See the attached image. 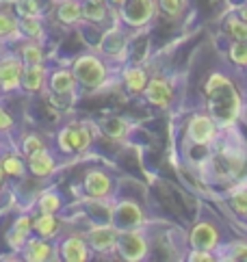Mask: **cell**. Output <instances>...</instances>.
<instances>
[{
    "label": "cell",
    "instance_id": "6da1fadb",
    "mask_svg": "<svg viewBox=\"0 0 247 262\" xmlns=\"http://www.w3.org/2000/svg\"><path fill=\"white\" fill-rule=\"evenodd\" d=\"M206 96H208V108L211 117L221 128L234 124V119L241 113V98L236 93L232 80L223 74H213L206 82Z\"/></svg>",
    "mask_w": 247,
    "mask_h": 262
},
{
    "label": "cell",
    "instance_id": "7a4b0ae2",
    "mask_svg": "<svg viewBox=\"0 0 247 262\" xmlns=\"http://www.w3.org/2000/svg\"><path fill=\"white\" fill-rule=\"evenodd\" d=\"M72 72L83 91H100L111 80L107 57H100L96 52H85L76 57L72 63Z\"/></svg>",
    "mask_w": 247,
    "mask_h": 262
},
{
    "label": "cell",
    "instance_id": "3957f363",
    "mask_svg": "<svg viewBox=\"0 0 247 262\" xmlns=\"http://www.w3.org/2000/svg\"><path fill=\"white\" fill-rule=\"evenodd\" d=\"M100 128L91 121H70L56 133V147L63 154H83L93 143V137Z\"/></svg>",
    "mask_w": 247,
    "mask_h": 262
},
{
    "label": "cell",
    "instance_id": "277c9868",
    "mask_svg": "<svg viewBox=\"0 0 247 262\" xmlns=\"http://www.w3.org/2000/svg\"><path fill=\"white\" fill-rule=\"evenodd\" d=\"M78 82H76V76L72 68H59L48 74V85H46V96L52 102L54 106L59 108H68L72 106V102L78 98Z\"/></svg>",
    "mask_w": 247,
    "mask_h": 262
},
{
    "label": "cell",
    "instance_id": "5b68a950",
    "mask_svg": "<svg viewBox=\"0 0 247 262\" xmlns=\"http://www.w3.org/2000/svg\"><path fill=\"white\" fill-rule=\"evenodd\" d=\"M150 251V243L146 232L137 228V230H121L117 234V243H115V254L121 260L128 262H139L146 260Z\"/></svg>",
    "mask_w": 247,
    "mask_h": 262
},
{
    "label": "cell",
    "instance_id": "8992f818",
    "mask_svg": "<svg viewBox=\"0 0 247 262\" xmlns=\"http://www.w3.org/2000/svg\"><path fill=\"white\" fill-rule=\"evenodd\" d=\"M98 52L111 61H123L128 54V33L123 31L121 20L102 33L98 41Z\"/></svg>",
    "mask_w": 247,
    "mask_h": 262
},
{
    "label": "cell",
    "instance_id": "52a82bcc",
    "mask_svg": "<svg viewBox=\"0 0 247 262\" xmlns=\"http://www.w3.org/2000/svg\"><path fill=\"white\" fill-rule=\"evenodd\" d=\"M111 223L119 232L121 230H137L146 226V214L141 206L132 200H119L111 206Z\"/></svg>",
    "mask_w": 247,
    "mask_h": 262
},
{
    "label": "cell",
    "instance_id": "ba28073f",
    "mask_svg": "<svg viewBox=\"0 0 247 262\" xmlns=\"http://www.w3.org/2000/svg\"><path fill=\"white\" fill-rule=\"evenodd\" d=\"M156 13L154 0H123L119 7V20L130 29H141L146 26Z\"/></svg>",
    "mask_w": 247,
    "mask_h": 262
},
{
    "label": "cell",
    "instance_id": "9c48e42d",
    "mask_svg": "<svg viewBox=\"0 0 247 262\" xmlns=\"http://www.w3.org/2000/svg\"><path fill=\"white\" fill-rule=\"evenodd\" d=\"M22 74H24V61L20 54L5 52L0 57V91L13 93L22 89Z\"/></svg>",
    "mask_w": 247,
    "mask_h": 262
},
{
    "label": "cell",
    "instance_id": "30bf717a",
    "mask_svg": "<svg viewBox=\"0 0 247 262\" xmlns=\"http://www.w3.org/2000/svg\"><path fill=\"white\" fill-rule=\"evenodd\" d=\"M83 193H85V198H91V200H113L115 180L111 178L109 171L100 169V167H93V169L85 173Z\"/></svg>",
    "mask_w": 247,
    "mask_h": 262
},
{
    "label": "cell",
    "instance_id": "8fae6325",
    "mask_svg": "<svg viewBox=\"0 0 247 262\" xmlns=\"http://www.w3.org/2000/svg\"><path fill=\"white\" fill-rule=\"evenodd\" d=\"M117 234L119 230L113 223H93L87 230V234H85V238H87L91 251H96V254H111V251H115Z\"/></svg>",
    "mask_w": 247,
    "mask_h": 262
},
{
    "label": "cell",
    "instance_id": "7c38bea8",
    "mask_svg": "<svg viewBox=\"0 0 247 262\" xmlns=\"http://www.w3.org/2000/svg\"><path fill=\"white\" fill-rule=\"evenodd\" d=\"M217 130H219V124L211 117V113L193 115L187 126V137L191 139V143H195V145H211L217 139Z\"/></svg>",
    "mask_w": 247,
    "mask_h": 262
},
{
    "label": "cell",
    "instance_id": "4fadbf2b",
    "mask_svg": "<svg viewBox=\"0 0 247 262\" xmlns=\"http://www.w3.org/2000/svg\"><path fill=\"white\" fill-rule=\"evenodd\" d=\"M56 249H59V260L65 262H87L91 260V247L85 236L80 234H70V236H63L56 243Z\"/></svg>",
    "mask_w": 247,
    "mask_h": 262
},
{
    "label": "cell",
    "instance_id": "5bb4252c",
    "mask_svg": "<svg viewBox=\"0 0 247 262\" xmlns=\"http://www.w3.org/2000/svg\"><path fill=\"white\" fill-rule=\"evenodd\" d=\"M22 258L26 262H46V260H56L59 258V249H56V243L42 238V236H31L26 241V245L22 247Z\"/></svg>",
    "mask_w": 247,
    "mask_h": 262
},
{
    "label": "cell",
    "instance_id": "9a60e30c",
    "mask_svg": "<svg viewBox=\"0 0 247 262\" xmlns=\"http://www.w3.org/2000/svg\"><path fill=\"white\" fill-rule=\"evenodd\" d=\"M143 96H146V102L152 106H156V108H167L169 104H172V100H174V87H172V82H169L167 78H150L148 80V87L143 91Z\"/></svg>",
    "mask_w": 247,
    "mask_h": 262
},
{
    "label": "cell",
    "instance_id": "2e32d148",
    "mask_svg": "<svg viewBox=\"0 0 247 262\" xmlns=\"http://www.w3.org/2000/svg\"><path fill=\"white\" fill-rule=\"evenodd\" d=\"M31 234H33V217L31 214H20V217H15V221L11 223V228L7 232L9 249L20 254L22 247L26 245V241L31 238Z\"/></svg>",
    "mask_w": 247,
    "mask_h": 262
},
{
    "label": "cell",
    "instance_id": "e0dca14e",
    "mask_svg": "<svg viewBox=\"0 0 247 262\" xmlns=\"http://www.w3.org/2000/svg\"><path fill=\"white\" fill-rule=\"evenodd\" d=\"M189 241H191L193 249L215 251L217 247H219V232H217V228L213 226V223L199 221L197 226L191 230V236H189Z\"/></svg>",
    "mask_w": 247,
    "mask_h": 262
},
{
    "label": "cell",
    "instance_id": "ac0fdd59",
    "mask_svg": "<svg viewBox=\"0 0 247 262\" xmlns=\"http://www.w3.org/2000/svg\"><path fill=\"white\" fill-rule=\"evenodd\" d=\"M0 167L7 178H13V180H22L26 176L28 167H26V158L22 154H17L13 147H3L0 149Z\"/></svg>",
    "mask_w": 247,
    "mask_h": 262
},
{
    "label": "cell",
    "instance_id": "d6986e66",
    "mask_svg": "<svg viewBox=\"0 0 247 262\" xmlns=\"http://www.w3.org/2000/svg\"><path fill=\"white\" fill-rule=\"evenodd\" d=\"M48 85V70L46 65H24V74H22V91L26 93H42L46 91Z\"/></svg>",
    "mask_w": 247,
    "mask_h": 262
},
{
    "label": "cell",
    "instance_id": "ffe728a7",
    "mask_svg": "<svg viewBox=\"0 0 247 262\" xmlns=\"http://www.w3.org/2000/svg\"><path fill=\"white\" fill-rule=\"evenodd\" d=\"M26 167H28V173L35 178H48L56 169V156L46 147L39 154L26 158Z\"/></svg>",
    "mask_w": 247,
    "mask_h": 262
},
{
    "label": "cell",
    "instance_id": "44dd1931",
    "mask_svg": "<svg viewBox=\"0 0 247 262\" xmlns=\"http://www.w3.org/2000/svg\"><path fill=\"white\" fill-rule=\"evenodd\" d=\"M98 128L104 137L113 139V141H123L128 135H130V121L126 117H119V115H109L98 121Z\"/></svg>",
    "mask_w": 247,
    "mask_h": 262
},
{
    "label": "cell",
    "instance_id": "7402d4cb",
    "mask_svg": "<svg viewBox=\"0 0 247 262\" xmlns=\"http://www.w3.org/2000/svg\"><path fill=\"white\" fill-rule=\"evenodd\" d=\"M33 232L42 238L56 241L61 232V221L52 212H39L37 217H33Z\"/></svg>",
    "mask_w": 247,
    "mask_h": 262
},
{
    "label": "cell",
    "instance_id": "603a6c76",
    "mask_svg": "<svg viewBox=\"0 0 247 262\" xmlns=\"http://www.w3.org/2000/svg\"><path fill=\"white\" fill-rule=\"evenodd\" d=\"M56 20L65 26H74L83 20V0H56Z\"/></svg>",
    "mask_w": 247,
    "mask_h": 262
},
{
    "label": "cell",
    "instance_id": "cb8c5ba5",
    "mask_svg": "<svg viewBox=\"0 0 247 262\" xmlns=\"http://www.w3.org/2000/svg\"><path fill=\"white\" fill-rule=\"evenodd\" d=\"M148 74L143 68H139V65H130V68L123 70L121 74V82H123V89H126L130 96H139V93H143L146 87H148Z\"/></svg>",
    "mask_w": 247,
    "mask_h": 262
},
{
    "label": "cell",
    "instance_id": "d4e9b609",
    "mask_svg": "<svg viewBox=\"0 0 247 262\" xmlns=\"http://www.w3.org/2000/svg\"><path fill=\"white\" fill-rule=\"evenodd\" d=\"M15 37H20V17L15 13V7H0V41H11Z\"/></svg>",
    "mask_w": 247,
    "mask_h": 262
},
{
    "label": "cell",
    "instance_id": "484cf974",
    "mask_svg": "<svg viewBox=\"0 0 247 262\" xmlns=\"http://www.w3.org/2000/svg\"><path fill=\"white\" fill-rule=\"evenodd\" d=\"M20 37L31 41L44 43L46 39V26H44V15H31V17H20Z\"/></svg>",
    "mask_w": 247,
    "mask_h": 262
},
{
    "label": "cell",
    "instance_id": "4316f807",
    "mask_svg": "<svg viewBox=\"0 0 247 262\" xmlns=\"http://www.w3.org/2000/svg\"><path fill=\"white\" fill-rule=\"evenodd\" d=\"M109 0H83V17L91 24H102L111 11Z\"/></svg>",
    "mask_w": 247,
    "mask_h": 262
},
{
    "label": "cell",
    "instance_id": "83f0119b",
    "mask_svg": "<svg viewBox=\"0 0 247 262\" xmlns=\"http://www.w3.org/2000/svg\"><path fill=\"white\" fill-rule=\"evenodd\" d=\"M61 208H63V198H61V193L56 189L44 191L39 198H37V212H52V214H56Z\"/></svg>",
    "mask_w": 247,
    "mask_h": 262
},
{
    "label": "cell",
    "instance_id": "f1b7e54d",
    "mask_svg": "<svg viewBox=\"0 0 247 262\" xmlns=\"http://www.w3.org/2000/svg\"><path fill=\"white\" fill-rule=\"evenodd\" d=\"M20 57H22L24 65H39V63H44L46 54H44V48H42L39 41L26 39V43L20 48Z\"/></svg>",
    "mask_w": 247,
    "mask_h": 262
},
{
    "label": "cell",
    "instance_id": "f546056e",
    "mask_svg": "<svg viewBox=\"0 0 247 262\" xmlns=\"http://www.w3.org/2000/svg\"><path fill=\"white\" fill-rule=\"evenodd\" d=\"M42 149H46V141L37 133H28V135L22 137V141H20V154L24 158H31L35 154H39Z\"/></svg>",
    "mask_w": 247,
    "mask_h": 262
},
{
    "label": "cell",
    "instance_id": "4dcf8cb0",
    "mask_svg": "<svg viewBox=\"0 0 247 262\" xmlns=\"http://www.w3.org/2000/svg\"><path fill=\"white\" fill-rule=\"evenodd\" d=\"M225 33L232 37L234 41H247V22L239 15L228 17L225 22Z\"/></svg>",
    "mask_w": 247,
    "mask_h": 262
},
{
    "label": "cell",
    "instance_id": "1f68e13d",
    "mask_svg": "<svg viewBox=\"0 0 247 262\" xmlns=\"http://www.w3.org/2000/svg\"><path fill=\"white\" fill-rule=\"evenodd\" d=\"M17 17H31V15H44L42 0H13Z\"/></svg>",
    "mask_w": 247,
    "mask_h": 262
},
{
    "label": "cell",
    "instance_id": "d6a6232c",
    "mask_svg": "<svg viewBox=\"0 0 247 262\" xmlns=\"http://www.w3.org/2000/svg\"><path fill=\"white\" fill-rule=\"evenodd\" d=\"M230 206L239 217H247V184L236 186L230 193Z\"/></svg>",
    "mask_w": 247,
    "mask_h": 262
},
{
    "label": "cell",
    "instance_id": "836d02e7",
    "mask_svg": "<svg viewBox=\"0 0 247 262\" xmlns=\"http://www.w3.org/2000/svg\"><path fill=\"white\" fill-rule=\"evenodd\" d=\"M156 7H158L160 13L169 17V20H178V17L182 15L184 3L182 0H156Z\"/></svg>",
    "mask_w": 247,
    "mask_h": 262
},
{
    "label": "cell",
    "instance_id": "e575fe53",
    "mask_svg": "<svg viewBox=\"0 0 247 262\" xmlns=\"http://www.w3.org/2000/svg\"><path fill=\"white\" fill-rule=\"evenodd\" d=\"M230 61L236 63V65H247V41H234L230 46Z\"/></svg>",
    "mask_w": 247,
    "mask_h": 262
},
{
    "label": "cell",
    "instance_id": "d590c367",
    "mask_svg": "<svg viewBox=\"0 0 247 262\" xmlns=\"http://www.w3.org/2000/svg\"><path fill=\"white\" fill-rule=\"evenodd\" d=\"M225 260H247V243L245 241H236L228 247V256Z\"/></svg>",
    "mask_w": 247,
    "mask_h": 262
},
{
    "label": "cell",
    "instance_id": "8d00e7d4",
    "mask_svg": "<svg viewBox=\"0 0 247 262\" xmlns=\"http://www.w3.org/2000/svg\"><path fill=\"white\" fill-rule=\"evenodd\" d=\"M15 130V119L11 117V113L0 104V135H11Z\"/></svg>",
    "mask_w": 247,
    "mask_h": 262
},
{
    "label": "cell",
    "instance_id": "74e56055",
    "mask_svg": "<svg viewBox=\"0 0 247 262\" xmlns=\"http://www.w3.org/2000/svg\"><path fill=\"white\" fill-rule=\"evenodd\" d=\"M189 260H191V262H202V260H208V262H211V260H215V256H213V251H208V249H193L191 251V254H189Z\"/></svg>",
    "mask_w": 247,
    "mask_h": 262
},
{
    "label": "cell",
    "instance_id": "f35d334b",
    "mask_svg": "<svg viewBox=\"0 0 247 262\" xmlns=\"http://www.w3.org/2000/svg\"><path fill=\"white\" fill-rule=\"evenodd\" d=\"M236 15H239V17H243V20L247 22V3H245V5L239 9V13H236Z\"/></svg>",
    "mask_w": 247,
    "mask_h": 262
},
{
    "label": "cell",
    "instance_id": "ab89813d",
    "mask_svg": "<svg viewBox=\"0 0 247 262\" xmlns=\"http://www.w3.org/2000/svg\"><path fill=\"white\" fill-rule=\"evenodd\" d=\"M109 5H111L113 9H119V7L123 5V0H109Z\"/></svg>",
    "mask_w": 247,
    "mask_h": 262
},
{
    "label": "cell",
    "instance_id": "60d3db41",
    "mask_svg": "<svg viewBox=\"0 0 247 262\" xmlns=\"http://www.w3.org/2000/svg\"><path fill=\"white\" fill-rule=\"evenodd\" d=\"M5 147V143H3V135H0V149H3Z\"/></svg>",
    "mask_w": 247,
    "mask_h": 262
},
{
    "label": "cell",
    "instance_id": "b9f144b4",
    "mask_svg": "<svg viewBox=\"0 0 247 262\" xmlns=\"http://www.w3.org/2000/svg\"><path fill=\"white\" fill-rule=\"evenodd\" d=\"M0 191H3V182H0Z\"/></svg>",
    "mask_w": 247,
    "mask_h": 262
},
{
    "label": "cell",
    "instance_id": "7bdbcfd3",
    "mask_svg": "<svg viewBox=\"0 0 247 262\" xmlns=\"http://www.w3.org/2000/svg\"><path fill=\"white\" fill-rule=\"evenodd\" d=\"M0 93H3V91H0Z\"/></svg>",
    "mask_w": 247,
    "mask_h": 262
}]
</instances>
